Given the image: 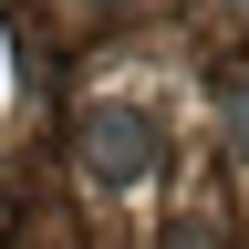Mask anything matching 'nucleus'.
I'll return each mask as SVG.
<instances>
[{
	"instance_id": "f03ea898",
	"label": "nucleus",
	"mask_w": 249,
	"mask_h": 249,
	"mask_svg": "<svg viewBox=\"0 0 249 249\" xmlns=\"http://www.w3.org/2000/svg\"><path fill=\"white\" fill-rule=\"evenodd\" d=\"M229 145H239V156H249V73H239V83H229Z\"/></svg>"
},
{
	"instance_id": "f257e3e1",
	"label": "nucleus",
	"mask_w": 249,
	"mask_h": 249,
	"mask_svg": "<svg viewBox=\"0 0 249 249\" xmlns=\"http://www.w3.org/2000/svg\"><path fill=\"white\" fill-rule=\"evenodd\" d=\"M83 156H93L104 187H135V177H156V156H166V124L145 104H93L83 114Z\"/></svg>"
}]
</instances>
